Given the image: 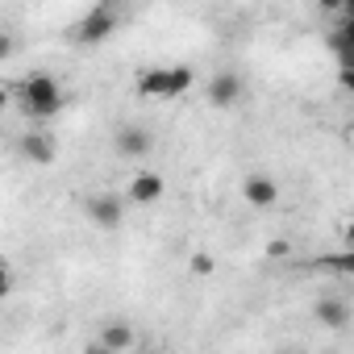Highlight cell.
<instances>
[{
    "instance_id": "7a4b0ae2",
    "label": "cell",
    "mask_w": 354,
    "mask_h": 354,
    "mask_svg": "<svg viewBox=\"0 0 354 354\" xmlns=\"http://www.w3.org/2000/svg\"><path fill=\"white\" fill-rule=\"evenodd\" d=\"M196 84L192 67H146L138 75V96L146 100H171V96H184Z\"/></svg>"
},
{
    "instance_id": "9a60e30c",
    "label": "cell",
    "mask_w": 354,
    "mask_h": 354,
    "mask_svg": "<svg viewBox=\"0 0 354 354\" xmlns=\"http://www.w3.org/2000/svg\"><path fill=\"white\" fill-rule=\"evenodd\" d=\"M13 283H17V279H13V267L0 259V296H9V292H13Z\"/></svg>"
},
{
    "instance_id": "5bb4252c",
    "label": "cell",
    "mask_w": 354,
    "mask_h": 354,
    "mask_svg": "<svg viewBox=\"0 0 354 354\" xmlns=\"http://www.w3.org/2000/svg\"><path fill=\"white\" fill-rule=\"evenodd\" d=\"M288 254H292V242H283V238L267 242V259H288Z\"/></svg>"
},
{
    "instance_id": "3957f363",
    "label": "cell",
    "mask_w": 354,
    "mask_h": 354,
    "mask_svg": "<svg viewBox=\"0 0 354 354\" xmlns=\"http://www.w3.org/2000/svg\"><path fill=\"white\" fill-rule=\"evenodd\" d=\"M117 26H121L117 5H113V0H100V5H96V9H88V17L80 21L75 38H80L84 46H100L104 38H113V34H117Z\"/></svg>"
},
{
    "instance_id": "6da1fadb",
    "label": "cell",
    "mask_w": 354,
    "mask_h": 354,
    "mask_svg": "<svg viewBox=\"0 0 354 354\" xmlns=\"http://www.w3.org/2000/svg\"><path fill=\"white\" fill-rule=\"evenodd\" d=\"M17 104H21V113H26L30 121H50V117H59V109H63V88H59L55 75L34 71V75H26V80L17 84Z\"/></svg>"
},
{
    "instance_id": "d6986e66",
    "label": "cell",
    "mask_w": 354,
    "mask_h": 354,
    "mask_svg": "<svg viewBox=\"0 0 354 354\" xmlns=\"http://www.w3.org/2000/svg\"><path fill=\"white\" fill-rule=\"evenodd\" d=\"M9 109V84H0V113Z\"/></svg>"
},
{
    "instance_id": "30bf717a",
    "label": "cell",
    "mask_w": 354,
    "mask_h": 354,
    "mask_svg": "<svg viewBox=\"0 0 354 354\" xmlns=\"http://www.w3.org/2000/svg\"><path fill=\"white\" fill-rule=\"evenodd\" d=\"M242 196H246V205H254V209H271V205L279 201V184L271 180V175H250V180L242 184Z\"/></svg>"
},
{
    "instance_id": "5b68a950",
    "label": "cell",
    "mask_w": 354,
    "mask_h": 354,
    "mask_svg": "<svg viewBox=\"0 0 354 354\" xmlns=\"http://www.w3.org/2000/svg\"><path fill=\"white\" fill-rule=\"evenodd\" d=\"M17 150H21V158H30V162H38V167H50V162L59 158V138H55L50 129H30V133H21Z\"/></svg>"
},
{
    "instance_id": "52a82bcc",
    "label": "cell",
    "mask_w": 354,
    "mask_h": 354,
    "mask_svg": "<svg viewBox=\"0 0 354 354\" xmlns=\"http://www.w3.org/2000/svg\"><path fill=\"white\" fill-rule=\"evenodd\" d=\"M113 146H117L121 158H146L150 146H154V138H150V129H142V125H121L117 138H113Z\"/></svg>"
},
{
    "instance_id": "e0dca14e",
    "label": "cell",
    "mask_w": 354,
    "mask_h": 354,
    "mask_svg": "<svg viewBox=\"0 0 354 354\" xmlns=\"http://www.w3.org/2000/svg\"><path fill=\"white\" fill-rule=\"evenodd\" d=\"M9 55H13V34L0 26V59H9Z\"/></svg>"
},
{
    "instance_id": "2e32d148",
    "label": "cell",
    "mask_w": 354,
    "mask_h": 354,
    "mask_svg": "<svg viewBox=\"0 0 354 354\" xmlns=\"http://www.w3.org/2000/svg\"><path fill=\"white\" fill-rule=\"evenodd\" d=\"M321 9H329V13H350L354 0H321Z\"/></svg>"
},
{
    "instance_id": "ba28073f",
    "label": "cell",
    "mask_w": 354,
    "mask_h": 354,
    "mask_svg": "<svg viewBox=\"0 0 354 354\" xmlns=\"http://www.w3.org/2000/svg\"><path fill=\"white\" fill-rule=\"evenodd\" d=\"M133 346H138V333H133L129 321H104L96 350H104V354H121V350H133Z\"/></svg>"
},
{
    "instance_id": "ffe728a7",
    "label": "cell",
    "mask_w": 354,
    "mask_h": 354,
    "mask_svg": "<svg viewBox=\"0 0 354 354\" xmlns=\"http://www.w3.org/2000/svg\"><path fill=\"white\" fill-rule=\"evenodd\" d=\"M113 5H125V0H113Z\"/></svg>"
},
{
    "instance_id": "4fadbf2b",
    "label": "cell",
    "mask_w": 354,
    "mask_h": 354,
    "mask_svg": "<svg viewBox=\"0 0 354 354\" xmlns=\"http://www.w3.org/2000/svg\"><path fill=\"white\" fill-rule=\"evenodd\" d=\"M192 271H196V275H213V271H217L213 254H209V250H196V254H192Z\"/></svg>"
},
{
    "instance_id": "277c9868",
    "label": "cell",
    "mask_w": 354,
    "mask_h": 354,
    "mask_svg": "<svg viewBox=\"0 0 354 354\" xmlns=\"http://www.w3.org/2000/svg\"><path fill=\"white\" fill-rule=\"evenodd\" d=\"M84 213H88V221L96 230H121V221H125V205H121L117 192H92V196H84Z\"/></svg>"
},
{
    "instance_id": "8992f818",
    "label": "cell",
    "mask_w": 354,
    "mask_h": 354,
    "mask_svg": "<svg viewBox=\"0 0 354 354\" xmlns=\"http://www.w3.org/2000/svg\"><path fill=\"white\" fill-rule=\"evenodd\" d=\"M242 75H234V71H217L213 80H209V104L213 109H234L238 100H242Z\"/></svg>"
},
{
    "instance_id": "9c48e42d",
    "label": "cell",
    "mask_w": 354,
    "mask_h": 354,
    "mask_svg": "<svg viewBox=\"0 0 354 354\" xmlns=\"http://www.w3.org/2000/svg\"><path fill=\"white\" fill-rule=\"evenodd\" d=\"M162 175L158 171H138L133 180H129V188H125V196L133 201V205H154L158 196H162Z\"/></svg>"
},
{
    "instance_id": "7c38bea8",
    "label": "cell",
    "mask_w": 354,
    "mask_h": 354,
    "mask_svg": "<svg viewBox=\"0 0 354 354\" xmlns=\"http://www.w3.org/2000/svg\"><path fill=\"white\" fill-rule=\"evenodd\" d=\"M317 267H325V271H337V275H350V271H354V259H350V254H333V259H321Z\"/></svg>"
},
{
    "instance_id": "8fae6325",
    "label": "cell",
    "mask_w": 354,
    "mask_h": 354,
    "mask_svg": "<svg viewBox=\"0 0 354 354\" xmlns=\"http://www.w3.org/2000/svg\"><path fill=\"white\" fill-rule=\"evenodd\" d=\"M313 313H317V321H321L325 329H346V321H350V304L337 300V296H321Z\"/></svg>"
},
{
    "instance_id": "ac0fdd59",
    "label": "cell",
    "mask_w": 354,
    "mask_h": 354,
    "mask_svg": "<svg viewBox=\"0 0 354 354\" xmlns=\"http://www.w3.org/2000/svg\"><path fill=\"white\" fill-rule=\"evenodd\" d=\"M337 84H342V92H350V88H354V71L342 67V71H337Z\"/></svg>"
}]
</instances>
